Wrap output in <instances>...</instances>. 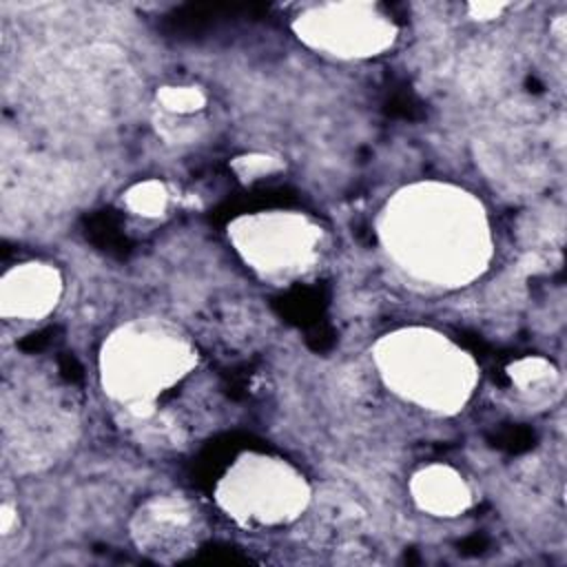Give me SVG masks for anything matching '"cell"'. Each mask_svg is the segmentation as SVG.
Masks as SVG:
<instances>
[{
  "instance_id": "14",
  "label": "cell",
  "mask_w": 567,
  "mask_h": 567,
  "mask_svg": "<svg viewBox=\"0 0 567 567\" xmlns=\"http://www.w3.org/2000/svg\"><path fill=\"white\" fill-rule=\"evenodd\" d=\"M467 9H470L472 18H476V20H492L505 9V4L503 2H474Z\"/></svg>"
},
{
  "instance_id": "13",
  "label": "cell",
  "mask_w": 567,
  "mask_h": 567,
  "mask_svg": "<svg viewBox=\"0 0 567 567\" xmlns=\"http://www.w3.org/2000/svg\"><path fill=\"white\" fill-rule=\"evenodd\" d=\"M230 168L233 173L250 184V182H257V179H264V177H270V175H277L284 171V162L270 153H244V155H237L233 157L230 162Z\"/></svg>"
},
{
  "instance_id": "2",
  "label": "cell",
  "mask_w": 567,
  "mask_h": 567,
  "mask_svg": "<svg viewBox=\"0 0 567 567\" xmlns=\"http://www.w3.org/2000/svg\"><path fill=\"white\" fill-rule=\"evenodd\" d=\"M197 365L190 339L164 319H133L115 328L100 350L104 392L126 421L157 412V399Z\"/></svg>"
},
{
  "instance_id": "5",
  "label": "cell",
  "mask_w": 567,
  "mask_h": 567,
  "mask_svg": "<svg viewBox=\"0 0 567 567\" xmlns=\"http://www.w3.org/2000/svg\"><path fill=\"white\" fill-rule=\"evenodd\" d=\"M228 239L259 277L292 284L319 261L323 233L317 221L297 210H259L228 224Z\"/></svg>"
},
{
  "instance_id": "4",
  "label": "cell",
  "mask_w": 567,
  "mask_h": 567,
  "mask_svg": "<svg viewBox=\"0 0 567 567\" xmlns=\"http://www.w3.org/2000/svg\"><path fill=\"white\" fill-rule=\"evenodd\" d=\"M306 476L286 458L244 452L215 485L219 509L241 527L264 529L295 523L310 505Z\"/></svg>"
},
{
  "instance_id": "3",
  "label": "cell",
  "mask_w": 567,
  "mask_h": 567,
  "mask_svg": "<svg viewBox=\"0 0 567 567\" xmlns=\"http://www.w3.org/2000/svg\"><path fill=\"white\" fill-rule=\"evenodd\" d=\"M374 363L383 383L416 408L454 414L463 410L478 381V368L450 337L410 326L374 343Z\"/></svg>"
},
{
  "instance_id": "12",
  "label": "cell",
  "mask_w": 567,
  "mask_h": 567,
  "mask_svg": "<svg viewBox=\"0 0 567 567\" xmlns=\"http://www.w3.org/2000/svg\"><path fill=\"white\" fill-rule=\"evenodd\" d=\"M155 97L159 109L171 117H190L206 106V93L193 84H164Z\"/></svg>"
},
{
  "instance_id": "6",
  "label": "cell",
  "mask_w": 567,
  "mask_h": 567,
  "mask_svg": "<svg viewBox=\"0 0 567 567\" xmlns=\"http://www.w3.org/2000/svg\"><path fill=\"white\" fill-rule=\"evenodd\" d=\"M299 40L308 47L346 58H372L392 47L396 27L370 2H323L295 20Z\"/></svg>"
},
{
  "instance_id": "15",
  "label": "cell",
  "mask_w": 567,
  "mask_h": 567,
  "mask_svg": "<svg viewBox=\"0 0 567 567\" xmlns=\"http://www.w3.org/2000/svg\"><path fill=\"white\" fill-rule=\"evenodd\" d=\"M16 518H18V516H16L13 505L2 503V507H0V534H2V536H9V534H11V527H13Z\"/></svg>"
},
{
  "instance_id": "10",
  "label": "cell",
  "mask_w": 567,
  "mask_h": 567,
  "mask_svg": "<svg viewBox=\"0 0 567 567\" xmlns=\"http://www.w3.org/2000/svg\"><path fill=\"white\" fill-rule=\"evenodd\" d=\"M124 206L140 215V217H146V219H153V217H159L166 213L168 208V188L164 182L159 179H142V182H135L131 184L124 195Z\"/></svg>"
},
{
  "instance_id": "9",
  "label": "cell",
  "mask_w": 567,
  "mask_h": 567,
  "mask_svg": "<svg viewBox=\"0 0 567 567\" xmlns=\"http://www.w3.org/2000/svg\"><path fill=\"white\" fill-rule=\"evenodd\" d=\"M414 505L436 518L461 516L472 505V492L463 474L445 463L419 467L410 478Z\"/></svg>"
},
{
  "instance_id": "7",
  "label": "cell",
  "mask_w": 567,
  "mask_h": 567,
  "mask_svg": "<svg viewBox=\"0 0 567 567\" xmlns=\"http://www.w3.org/2000/svg\"><path fill=\"white\" fill-rule=\"evenodd\" d=\"M128 529L142 554L173 563L199 545L204 518L197 505L184 494H153L133 512Z\"/></svg>"
},
{
  "instance_id": "11",
  "label": "cell",
  "mask_w": 567,
  "mask_h": 567,
  "mask_svg": "<svg viewBox=\"0 0 567 567\" xmlns=\"http://www.w3.org/2000/svg\"><path fill=\"white\" fill-rule=\"evenodd\" d=\"M509 381L520 392H540L554 385L558 372L554 363L545 357H520L507 365Z\"/></svg>"
},
{
  "instance_id": "8",
  "label": "cell",
  "mask_w": 567,
  "mask_h": 567,
  "mask_svg": "<svg viewBox=\"0 0 567 567\" xmlns=\"http://www.w3.org/2000/svg\"><path fill=\"white\" fill-rule=\"evenodd\" d=\"M62 297V275L44 261H24L9 268L0 281V315L33 321L47 317Z\"/></svg>"
},
{
  "instance_id": "1",
  "label": "cell",
  "mask_w": 567,
  "mask_h": 567,
  "mask_svg": "<svg viewBox=\"0 0 567 567\" xmlns=\"http://www.w3.org/2000/svg\"><path fill=\"white\" fill-rule=\"evenodd\" d=\"M379 235L405 272L432 286H465L492 257L483 204L472 193L441 182L396 190L381 213Z\"/></svg>"
}]
</instances>
